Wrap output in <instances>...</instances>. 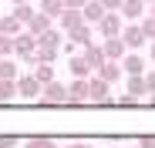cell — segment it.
I'll use <instances>...</instances> for the list:
<instances>
[{"mask_svg": "<svg viewBox=\"0 0 155 148\" xmlns=\"http://www.w3.org/2000/svg\"><path fill=\"white\" fill-rule=\"evenodd\" d=\"M17 98V81H0V101H14Z\"/></svg>", "mask_w": 155, "mask_h": 148, "instance_id": "cell-25", "label": "cell"}, {"mask_svg": "<svg viewBox=\"0 0 155 148\" xmlns=\"http://www.w3.org/2000/svg\"><path fill=\"white\" fill-rule=\"evenodd\" d=\"M142 4H155V0H142Z\"/></svg>", "mask_w": 155, "mask_h": 148, "instance_id": "cell-39", "label": "cell"}, {"mask_svg": "<svg viewBox=\"0 0 155 148\" xmlns=\"http://www.w3.org/2000/svg\"><path fill=\"white\" fill-rule=\"evenodd\" d=\"M138 27H142V34H145V40H155V17H145V20L138 24Z\"/></svg>", "mask_w": 155, "mask_h": 148, "instance_id": "cell-26", "label": "cell"}, {"mask_svg": "<svg viewBox=\"0 0 155 148\" xmlns=\"http://www.w3.org/2000/svg\"><path fill=\"white\" fill-rule=\"evenodd\" d=\"M0 148H17V138L14 135H0Z\"/></svg>", "mask_w": 155, "mask_h": 148, "instance_id": "cell-30", "label": "cell"}, {"mask_svg": "<svg viewBox=\"0 0 155 148\" xmlns=\"http://www.w3.org/2000/svg\"><path fill=\"white\" fill-rule=\"evenodd\" d=\"M68 71L74 74V78H91V67H88V61H84V54H71L68 57Z\"/></svg>", "mask_w": 155, "mask_h": 148, "instance_id": "cell-13", "label": "cell"}, {"mask_svg": "<svg viewBox=\"0 0 155 148\" xmlns=\"http://www.w3.org/2000/svg\"><path fill=\"white\" fill-rule=\"evenodd\" d=\"M68 148H94V145H88V141H78V145H68Z\"/></svg>", "mask_w": 155, "mask_h": 148, "instance_id": "cell-34", "label": "cell"}, {"mask_svg": "<svg viewBox=\"0 0 155 148\" xmlns=\"http://www.w3.org/2000/svg\"><path fill=\"white\" fill-rule=\"evenodd\" d=\"M125 94H132L135 101H138L142 94H148V84H145V78H128V91H125Z\"/></svg>", "mask_w": 155, "mask_h": 148, "instance_id": "cell-22", "label": "cell"}, {"mask_svg": "<svg viewBox=\"0 0 155 148\" xmlns=\"http://www.w3.org/2000/svg\"><path fill=\"white\" fill-rule=\"evenodd\" d=\"M34 78L41 84H51V81H54V67H51V64H34Z\"/></svg>", "mask_w": 155, "mask_h": 148, "instance_id": "cell-23", "label": "cell"}, {"mask_svg": "<svg viewBox=\"0 0 155 148\" xmlns=\"http://www.w3.org/2000/svg\"><path fill=\"white\" fill-rule=\"evenodd\" d=\"M101 7H105L108 14H118L121 10V0H101Z\"/></svg>", "mask_w": 155, "mask_h": 148, "instance_id": "cell-29", "label": "cell"}, {"mask_svg": "<svg viewBox=\"0 0 155 148\" xmlns=\"http://www.w3.org/2000/svg\"><path fill=\"white\" fill-rule=\"evenodd\" d=\"M84 61H88V67L98 74V67H105L108 57H105V51H101V44H88V47H84Z\"/></svg>", "mask_w": 155, "mask_h": 148, "instance_id": "cell-10", "label": "cell"}, {"mask_svg": "<svg viewBox=\"0 0 155 148\" xmlns=\"http://www.w3.org/2000/svg\"><path fill=\"white\" fill-rule=\"evenodd\" d=\"M20 74H17V61L14 57H4L0 61V81H17Z\"/></svg>", "mask_w": 155, "mask_h": 148, "instance_id": "cell-21", "label": "cell"}, {"mask_svg": "<svg viewBox=\"0 0 155 148\" xmlns=\"http://www.w3.org/2000/svg\"><path fill=\"white\" fill-rule=\"evenodd\" d=\"M61 37H64V31H44L41 37H37V47H61Z\"/></svg>", "mask_w": 155, "mask_h": 148, "instance_id": "cell-19", "label": "cell"}, {"mask_svg": "<svg viewBox=\"0 0 155 148\" xmlns=\"http://www.w3.org/2000/svg\"><path fill=\"white\" fill-rule=\"evenodd\" d=\"M81 14H84V24H91V27H98V20L105 17L108 10L101 7V0H88V4L81 7Z\"/></svg>", "mask_w": 155, "mask_h": 148, "instance_id": "cell-12", "label": "cell"}, {"mask_svg": "<svg viewBox=\"0 0 155 148\" xmlns=\"http://www.w3.org/2000/svg\"><path fill=\"white\" fill-rule=\"evenodd\" d=\"M58 24H61L64 34H71V31H78V27H84V14H81V10H64V14L58 17Z\"/></svg>", "mask_w": 155, "mask_h": 148, "instance_id": "cell-9", "label": "cell"}, {"mask_svg": "<svg viewBox=\"0 0 155 148\" xmlns=\"http://www.w3.org/2000/svg\"><path fill=\"white\" fill-rule=\"evenodd\" d=\"M41 14H47L51 20H58L64 14V0H41Z\"/></svg>", "mask_w": 155, "mask_h": 148, "instance_id": "cell-20", "label": "cell"}, {"mask_svg": "<svg viewBox=\"0 0 155 148\" xmlns=\"http://www.w3.org/2000/svg\"><path fill=\"white\" fill-rule=\"evenodd\" d=\"M88 0H64V10H81Z\"/></svg>", "mask_w": 155, "mask_h": 148, "instance_id": "cell-32", "label": "cell"}, {"mask_svg": "<svg viewBox=\"0 0 155 148\" xmlns=\"http://www.w3.org/2000/svg\"><path fill=\"white\" fill-rule=\"evenodd\" d=\"M34 14H37V10H34L31 4H20V7H14V17H17V20L24 24V27H27V24L34 20Z\"/></svg>", "mask_w": 155, "mask_h": 148, "instance_id": "cell-24", "label": "cell"}, {"mask_svg": "<svg viewBox=\"0 0 155 148\" xmlns=\"http://www.w3.org/2000/svg\"><path fill=\"white\" fill-rule=\"evenodd\" d=\"M10 4H14V7H20V4H27V0H10Z\"/></svg>", "mask_w": 155, "mask_h": 148, "instance_id": "cell-35", "label": "cell"}, {"mask_svg": "<svg viewBox=\"0 0 155 148\" xmlns=\"http://www.w3.org/2000/svg\"><path fill=\"white\" fill-rule=\"evenodd\" d=\"M14 54H17V57H24V61H31V57L37 54V37H34V34H27V31H20V34L14 37Z\"/></svg>", "mask_w": 155, "mask_h": 148, "instance_id": "cell-1", "label": "cell"}, {"mask_svg": "<svg viewBox=\"0 0 155 148\" xmlns=\"http://www.w3.org/2000/svg\"><path fill=\"white\" fill-rule=\"evenodd\" d=\"M51 24H54V20H51L47 14H41V10H37V14H34V20L27 24V34H34V37H41L44 31H51Z\"/></svg>", "mask_w": 155, "mask_h": 148, "instance_id": "cell-16", "label": "cell"}, {"mask_svg": "<svg viewBox=\"0 0 155 148\" xmlns=\"http://www.w3.org/2000/svg\"><path fill=\"white\" fill-rule=\"evenodd\" d=\"M121 61H105V67H98V78L105 81V84H115L118 78H121Z\"/></svg>", "mask_w": 155, "mask_h": 148, "instance_id": "cell-14", "label": "cell"}, {"mask_svg": "<svg viewBox=\"0 0 155 148\" xmlns=\"http://www.w3.org/2000/svg\"><path fill=\"white\" fill-rule=\"evenodd\" d=\"M125 20H138V17H145V4L142 0H121V10H118Z\"/></svg>", "mask_w": 155, "mask_h": 148, "instance_id": "cell-15", "label": "cell"}, {"mask_svg": "<svg viewBox=\"0 0 155 148\" xmlns=\"http://www.w3.org/2000/svg\"><path fill=\"white\" fill-rule=\"evenodd\" d=\"M148 17H155V4H152V14H148Z\"/></svg>", "mask_w": 155, "mask_h": 148, "instance_id": "cell-38", "label": "cell"}, {"mask_svg": "<svg viewBox=\"0 0 155 148\" xmlns=\"http://www.w3.org/2000/svg\"><path fill=\"white\" fill-rule=\"evenodd\" d=\"M24 148H58V141H51V138H31V141H24Z\"/></svg>", "mask_w": 155, "mask_h": 148, "instance_id": "cell-27", "label": "cell"}, {"mask_svg": "<svg viewBox=\"0 0 155 148\" xmlns=\"http://www.w3.org/2000/svg\"><path fill=\"white\" fill-rule=\"evenodd\" d=\"M121 14H105V17H101L98 20V34L101 37H121Z\"/></svg>", "mask_w": 155, "mask_h": 148, "instance_id": "cell-4", "label": "cell"}, {"mask_svg": "<svg viewBox=\"0 0 155 148\" xmlns=\"http://www.w3.org/2000/svg\"><path fill=\"white\" fill-rule=\"evenodd\" d=\"M88 98V78H74L68 84V105H81Z\"/></svg>", "mask_w": 155, "mask_h": 148, "instance_id": "cell-8", "label": "cell"}, {"mask_svg": "<svg viewBox=\"0 0 155 148\" xmlns=\"http://www.w3.org/2000/svg\"><path fill=\"white\" fill-rule=\"evenodd\" d=\"M68 37H71V44H81V47L94 44V40H91V37H94V31H91V24H84V27H78V31H71Z\"/></svg>", "mask_w": 155, "mask_h": 148, "instance_id": "cell-17", "label": "cell"}, {"mask_svg": "<svg viewBox=\"0 0 155 148\" xmlns=\"http://www.w3.org/2000/svg\"><path fill=\"white\" fill-rule=\"evenodd\" d=\"M41 91H44V84L34 78V74H20L17 78V94L20 98H41Z\"/></svg>", "mask_w": 155, "mask_h": 148, "instance_id": "cell-5", "label": "cell"}, {"mask_svg": "<svg viewBox=\"0 0 155 148\" xmlns=\"http://www.w3.org/2000/svg\"><path fill=\"white\" fill-rule=\"evenodd\" d=\"M20 27L24 24L14 17V14H7V17H0V34H7V37H17L20 34Z\"/></svg>", "mask_w": 155, "mask_h": 148, "instance_id": "cell-18", "label": "cell"}, {"mask_svg": "<svg viewBox=\"0 0 155 148\" xmlns=\"http://www.w3.org/2000/svg\"><path fill=\"white\" fill-rule=\"evenodd\" d=\"M108 88H111V84H105L98 74H94V78H88V101H94V105H108V101H111V98H108Z\"/></svg>", "mask_w": 155, "mask_h": 148, "instance_id": "cell-2", "label": "cell"}, {"mask_svg": "<svg viewBox=\"0 0 155 148\" xmlns=\"http://www.w3.org/2000/svg\"><path fill=\"white\" fill-rule=\"evenodd\" d=\"M41 101H44V105H68V88H64V84H58V81L44 84Z\"/></svg>", "mask_w": 155, "mask_h": 148, "instance_id": "cell-3", "label": "cell"}, {"mask_svg": "<svg viewBox=\"0 0 155 148\" xmlns=\"http://www.w3.org/2000/svg\"><path fill=\"white\" fill-rule=\"evenodd\" d=\"M138 148H155V135H145V138H138Z\"/></svg>", "mask_w": 155, "mask_h": 148, "instance_id": "cell-33", "label": "cell"}, {"mask_svg": "<svg viewBox=\"0 0 155 148\" xmlns=\"http://www.w3.org/2000/svg\"><path fill=\"white\" fill-rule=\"evenodd\" d=\"M121 71L128 78H145V57L142 54H125L121 57Z\"/></svg>", "mask_w": 155, "mask_h": 148, "instance_id": "cell-7", "label": "cell"}, {"mask_svg": "<svg viewBox=\"0 0 155 148\" xmlns=\"http://www.w3.org/2000/svg\"><path fill=\"white\" fill-rule=\"evenodd\" d=\"M10 54H14V37L0 34V57H10Z\"/></svg>", "mask_w": 155, "mask_h": 148, "instance_id": "cell-28", "label": "cell"}, {"mask_svg": "<svg viewBox=\"0 0 155 148\" xmlns=\"http://www.w3.org/2000/svg\"><path fill=\"white\" fill-rule=\"evenodd\" d=\"M148 44H152V61H155V40H148Z\"/></svg>", "mask_w": 155, "mask_h": 148, "instance_id": "cell-36", "label": "cell"}, {"mask_svg": "<svg viewBox=\"0 0 155 148\" xmlns=\"http://www.w3.org/2000/svg\"><path fill=\"white\" fill-rule=\"evenodd\" d=\"M101 51H105L108 61H121V57H125V40H121V37H105Z\"/></svg>", "mask_w": 155, "mask_h": 148, "instance_id": "cell-11", "label": "cell"}, {"mask_svg": "<svg viewBox=\"0 0 155 148\" xmlns=\"http://www.w3.org/2000/svg\"><path fill=\"white\" fill-rule=\"evenodd\" d=\"M121 40H125V47H128V51H138V47H145V44H148L138 24H128V27L121 31Z\"/></svg>", "mask_w": 155, "mask_h": 148, "instance_id": "cell-6", "label": "cell"}, {"mask_svg": "<svg viewBox=\"0 0 155 148\" xmlns=\"http://www.w3.org/2000/svg\"><path fill=\"white\" fill-rule=\"evenodd\" d=\"M148 101H152V105H155V94H148Z\"/></svg>", "mask_w": 155, "mask_h": 148, "instance_id": "cell-37", "label": "cell"}, {"mask_svg": "<svg viewBox=\"0 0 155 148\" xmlns=\"http://www.w3.org/2000/svg\"><path fill=\"white\" fill-rule=\"evenodd\" d=\"M145 84H148V94H155V67L145 71Z\"/></svg>", "mask_w": 155, "mask_h": 148, "instance_id": "cell-31", "label": "cell"}, {"mask_svg": "<svg viewBox=\"0 0 155 148\" xmlns=\"http://www.w3.org/2000/svg\"><path fill=\"white\" fill-rule=\"evenodd\" d=\"M0 61H4V57H0Z\"/></svg>", "mask_w": 155, "mask_h": 148, "instance_id": "cell-40", "label": "cell"}]
</instances>
